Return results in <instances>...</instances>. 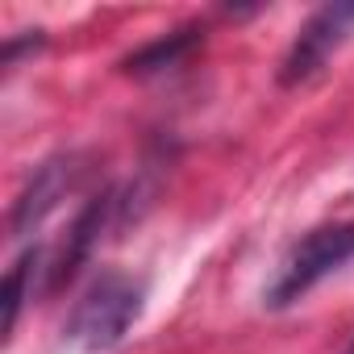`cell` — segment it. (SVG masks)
I'll use <instances>...</instances> for the list:
<instances>
[{
    "instance_id": "cell-6",
    "label": "cell",
    "mask_w": 354,
    "mask_h": 354,
    "mask_svg": "<svg viewBox=\"0 0 354 354\" xmlns=\"http://www.w3.org/2000/svg\"><path fill=\"white\" fill-rule=\"evenodd\" d=\"M346 354H354V342H350V346H346Z\"/></svg>"
},
{
    "instance_id": "cell-4",
    "label": "cell",
    "mask_w": 354,
    "mask_h": 354,
    "mask_svg": "<svg viewBox=\"0 0 354 354\" xmlns=\"http://www.w3.org/2000/svg\"><path fill=\"white\" fill-rule=\"evenodd\" d=\"M84 162L75 158V154H63V158H50V162H42L38 171H34V180H30V188L17 196V205H13V234L17 238H26V234H34L75 188H80V180H84Z\"/></svg>"
},
{
    "instance_id": "cell-3",
    "label": "cell",
    "mask_w": 354,
    "mask_h": 354,
    "mask_svg": "<svg viewBox=\"0 0 354 354\" xmlns=\"http://www.w3.org/2000/svg\"><path fill=\"white\" fill-rule=\"evenodd\" d=\"M350 30H354V5H325L321 13H313L308 26L300 30V38L292 42L279 80H283L288 88L313 80V75L333 59V50L350 38Z\"/></svg>"
},
{
    "instance_id": "cell-2",
    "label": "cell",
    "mask_w": 354,
    "mask_h": 354,
    "mask_svg": "<svg viewBox=\"0 0 354 354\" xmlns=\"http://www.w3.org/2000/svg\"><path fill=\"white\" fill-rule=\"evenodd\" d=\"M354 259V221H337V225H317L308 230L275 267V279L267 283V304L271 308H288L300 296H308L325 275H333L337 267H346Z\"/></svg>"
},
{
    "instance_id": "cell-1",
    "label": "cell",
    "mask_w": 354,
    "mask_h": 354,
    "mask_svg": "<svg viewBox=\"0 0 354 354\" xmlns=\"http://www.w3.org/2000/svg\"><path fill=\"white\" fill-rule=\"evenodd\" d=\"M142 300H146V288L142 279L125 275V271H104L84 296L80 304L71 308L67 325H63V337L84 350V354H104L113 350L129 325L142 317Z\"/></svg>"
},
{
    "instance_id": "cell-5",
    "label": "cell",
    "mask_w": 354,
    "mask_h": 354,
    "mask_svg": "<svg viewBox=\"0 0 354 354\" xmlns=\"http://www.w3.org/2000/svg\"><path fill=\"white\" fill-rule=\"evenodd\" d=\"M196 42H201V30H196V26H192V30H175V34H167V38L150 42L146 50H138V55L125 63V71H133V75H150V71L175 67V63H180Z\"/></svg>"
}]
</instances>
